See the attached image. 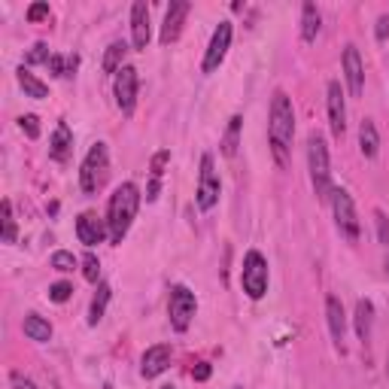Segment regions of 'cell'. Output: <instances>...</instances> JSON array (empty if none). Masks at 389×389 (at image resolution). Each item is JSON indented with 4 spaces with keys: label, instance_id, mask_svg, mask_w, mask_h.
Segmentation results:
<instances>
[{
    "label": "cell",
    "instance_id": "1",
    "mask_svg": "<svg viewBox=\"0 0 389 389\" xmlns=\"http://www.w3.org/2000/svg\"><path fill=\"white\" fill-rule=\"evenodd\" d=\"M268 137H271L277 165H286V155H289V146H292V137H295V110H292V100L283 88H277L271 98Z\"/></svg>",
    "mask_w": 389,
    "mask_h": 389
},
{
    "label": "cell",
    "instance_id": "2",
    "mask_svg": "<svg viewBox=\"0 0 389 389\" xmlns=\"http://www.w3.org/2000/svg\"><path fill=\"white\" fill-rule=\"evenodd\" d=\"M137 207H140V189L134 182H122V186L110 194L107 204V228H110V240L113 244H122L125 234L137 216Z\"/></svg>",
    "mask_w": 389,
    "mask_h": 389
},
{
    "label": "cell",
    "instance_id": "3",
    "mask_svg": "<svg viewBox=\"0 0 389 389\" xmlns=\"http://www.w3.org/2000/svg\"><path fill=\"white\" fill-rule=\"evenodd\" d=\"M307 167H311V182L319 201L331 198V165H328V146L326 137L313 131L307 137Z\"/></svg>",
    "mask_w": 389,
    "mask_h": 389
},
{
    "label": "cell",
    "instance_id": "4",
    "mask_svg": "<svg viewBox=\"0 0 389 389\" xmlns=\"http://www.w3.org/2000/svg\"><path fill=\"white\" fill-rule=\"evenodd\" d=\"M331 213H335V222H338V232L344 234L350 244H356L362 228H359V216H356V204H353L350 192L347 189H331Z\"/></svg>",
    "mask_w": 389,
    "mask_h": 389
},
{
    "label": "cell",
    "instance_id": "5",
    "mask_svg": "<svg viewBox=\"0 0 389 389\" xmlns=\"http://www.w3.org/2000/svg\"><path fill=\"white\" fill-rule=\"evenodd\" d=\"M240 283H244V292L253 301L265 299L268 292V261L259 249H249L244 256V268H240Z\"/></svg>",
    "mask_w": 389,
    "mask_h": 389
},
{
    "label": "cell",
    "instance_id": "6",
    "mask_svg": "<svg viewBox=\"0 0 389 389\" xmlns=\"http://www.w3.org/2000/svg\"><path fill=\"white\" fill-rule=\"evenodd\" d=\"M107 146L104 143H95L85 155L83 167H79V186H83L85 194H95L107 180Z\"/></svg>",
    "mask_w": 389,
    "mask_h": 389
},
{
    "label": "cell",
    "instance_id": "7",
    "mask_svg": "<svg viewBox=\"0 0 389 389\" xmlns=\"http://www.w3.org/2000/svg\"><path fill=\"white\" fill-rule=\"evenodd\" d=\"M194 313H198V299L189 286H174L170 289V301H167V316L174 331H186L192 326Z\"/></svg>",
    "mask_w": 389,
    "mask_h": 389
},
{
    "label": "cell",
    "instance_id": "8",
    "mask_svg": "<svg viewBox=\"0 0 389 389\" xmlns=\"http://www.w3.org/2000/svg\"><path fill=\"white\" fill-rule=\"evenodd\" d=\"M219 192H222V182H219V174H216V167H213V155H204L201 158V177H198V194H194V201H198L201 210H213L216 201H219Z\"/></svg>",
    "mask_w": 389,
    "mask_h": 389
},
{
    "label": "cell",
    "instance_id": "9",
    "mask_svg": "<svg viewBox=\"0 0 389 389\" xmlns=\"http://www.w3.org/2000/svg\"><path fill=\"white\" fill-rule=\"evenodd\" d=\"M228 46H232V21H219L216 31H213V37H210L207 52H204V61H201L204 73L219 71V64L225 61V55H228Z\"/></svg>",
    "mask_w": 389,
    "mask_h": 389
},
{
    "label": "cell",
    "instance_id": "10",
    "mask_svg": "<svg viewBox=\"0 0 389 389\" xmlns=\"http://www.w3.org/2000/svg\"><path fill=\"white\" fill-rule=\"evenodd\" d=\"M137 85H140V79H137V71L131 64H125L122 71L116 73L113 79V95H116V107L125 113V116H131L134 107H137Z\"/></svg>",
    "mask_w": 389,
    "mask_h": 389
},
{
    "label": "cell",
    "instance_id": "11",
    "mask_svg": "<svg viewBox=\"0 0 389 389\" xmlns=\"http://www.w3.org/2000/svg\"><path fill=\"white\" fill-rule=\"evenodd\" d=\"M326 104H328V125H331V134L335 137H344L347 131V107H344V91H341V83L331 79L328 88H326Z\"/></svg>",
    "mask_w": 389,
    "mask_h": 389
},
{
    "label": "cell",
    "instance_id": "12",
    "mask_svg": "<svg viewBox=\"0 0 389 389\" xmlns=\"http://www.w3.org/2000/svg\"><path fill=\"white\" fill-rule=\"evenodd\" d=\"M76 237H79V244H85L88 249L100 244L104 237H110V228H107V219H100L98 213H79V219H76Z\"/></svg>",
    "mask_w": 389,
    "mask_h": 389
},
{
    "label": "cell",
    "instance_id": "13",
    "mask_svg": "<svg viewBox=\"0 0 389 389\" xmlns=\"http://www.w3.org/2000/svg\"><path fill=\"white\" fill-rule=\"evenodd\" d=\"M189 4L186 0H174V4L167 6V16H165V25H162V33H158V40H162V46H170L180 40L182 33V25H186V16H189Z\"/></svg>",
    "mask_w": 389,
    "mask_h": 389
},
{
    "label": "cell",
    "instance_id": "14",
    "mask_svg": "<svg viewBox=\"0 0 389 389\" xmlns=\"http://www.w3.org/2000/svg\"><path fill=\"white\" fill-rule=\"evenodd\" d=\"M344 79H347V88L353 98L362 95L365 88V67H362V55L356 46H347L344 49Z\"/></svg>",
    "mask_w": 389,
    "mask_h": 389
},
{
    "label": "cell",
    "instance_id": "15",
    "mask_svg": "<svg viewBox=\"0 0 389 389\" xmlns=\"http://www.w3.org/2000/svg\"><path fill=\"white\" fill-rule=\"evenodd\" d=\"M152 37V28H150V6L143 0H137L131 6V43L134 49H146Z\"/></svg>",
    "mask_w": 389,
    "mask_h": 389
},
{
    "label": "cell",
    "instance_id": "16",
    "mask_svg": "<svg viewBox=\"0 0 389 389\" xmlns=\"http://www.w3.org/2000/svg\"><path fill=\"white\" fill-rule=\"evenodd\" d=\"M167 365H170V347L155 344L140 356V374L146 377V380H155V377H162L167 371Z\"/></svg>",
    "mask_w": 389,
    "mask_h": 389
},
{
    "label": "cell",
    "instance_id": "17",
    "mask_svg": "<svg viewBox=\"0 0 389 389\" xmlns=\"http://www.w3.org/2000/svg\"><path fill=\"white\" fill-rule=\"evenodd\" d=\"M326 319H328V331L335 338V344H341L347 335V313H344V304H341L338 295H328L326 299Z\"/></svg>",
    "mask_w": 389,
    "mask_h": 389
},
{
    "label": "cell",
    "instance_id": "18",
    "mask_svg": "<svg viewBox=\"0 0 389 389\" xmlns=\"http://www.w3.org/2000/svg\"><path fill=\"white\" fill-rule=\"evenodd\" d=\"M71 150H73V134L64 122H58V128H55L52 140H49V155L55 162H67V158H71Z\"/></svg>",
    "mask_w": 389,
    "mask_h": 389
},
{
    "label": "cell",
    "instance_id": "19",
    "mask_svg": "<svg viewBox=\"0 0 389 389\" xmlns=\"http://www.w3.org/2000/svg\"><path fill=\"white\" fill-rule=\"evenodd\" d=\"M359 150L365 158H377V152H380V134H377V125L371 119H362L359 125Z\"/></svg>",
    "mask_w": 389,
    "mask_h": 389
},
{
    "label": "cell",
    "instance_id": "20",
    "mask_svg": "<svg viewBox=\"0 0 389 389\" xmlns=\"http://www.w3.org/2000/svg\"><path fill=\"white\" fill-rule=\"evenodd\" d=\"M356 335H359V341L362 344H368L371 341V326H374V304L368 301V299H359L356 301Z\"/></svg>",
    "mask_w": 389,
    "mask_h": 389
},
{
    "label": "cell",
    "instance_id": "21",
    "mask_svg": "<svg viewBox=\"0 0 389 389\" xmlns=\"http://www.w3.org/2000/svg\"><path fill=\"white\" fill-rule=\"evenodd\" d=\"M21 328H25V335H28L31 341H37V344H46V341H52V326L46 323L43 316H37V313H28L25 323H21Z\"/></svg>",
    "mask_w": 389,
    "mask_h": 389
},
{
    "label": "cell",
    "instance_id": "22",
    "mask_svg": "<svg viewBox=\"0 0 389 389\" xmlns=\"http://www.w3.org/2000/svg\"><path fill=\"white\" fill-rule=\"evenodd\" d=\"M16 76H19V85L25 88V95H28V98H33V100H43V98H49V85H46V83H40V79L33 76L31 71H25V67H19V71H16Z\"/></svg>",
    "mask_w": 389,
    "mask_h": 389
},
{
    "label": "cell",
    "instance_id": "23",
    "mask_svg": "<svg viewBox=\"0 0 389 389\" xmlns=\"http://www.w3.org/2000/svg\"><path fill=\"white\" fill-rule=\"evenodd\" d=\"M316 33H319V9L316 4H304L301 6V40L313 43Z\"/></svg>",
    "mask_w": 389,
    "mask_h": 389
},
{
    "label": "cell",
    "instance_id": "24",
    "mask_svg": "<svg viewBox=\"0 0 389 389\" xmlns=\"http://www.w3.org/2000/svg\"><path fill=\"white\" fill-rule=\"evenodd\" d=\"M110 295H113V289L107 283H100L98 286V295L91 299V307H88V326H98L100 319H104V311H107V304H110Z\"/></svg>",
    "mask_w": 389,
    "mask_h": 389
},
{
    "label": "cell",
    "instance_id": "25",
    "mask_svg": "<svg viewBox=\"0 0 389 389\" xmlns=\"http://www.w3.org/2000/svg\"><path fill=\"white\" fill-rule=\"evenodd\" d=\"M125 52H128V46H125L122 40H116V43H110L107 46V55H104V73H113L116 76L119 71H122V58H125Z\"/></svg>",
    "mask_w": 389,
    "mask_h": 389
},
{
    "label": "cell",
    "instance_id": "26",
    "mask_svg": "<svg viewBox=\"0 0 389 389\" xmlns=\"http://www.w3.org/2000/svg\"><path fill=\"white\" fill-rule=\"evenodd\" d=\"M240 125H244V116H232L228 119V131H225V140H222V152L232 158L237 152V143H240Z\"/></svg>",
    "mask_w": 389,
    "mask_h": 389
},
{
    "label": "cell",
    "instance_id": "27",
    "mask_svg": "<svg viewBox=\"0 0 389 389\" xmlns=\"http://www.w3.org/2000/svg\"><path fill=\"white\" fill-rule=\"evenodd\" d=\"M49 265H52L55 271H61V274H71V271L76 268V256L67 253V249H58V253H52Z\"/></svg>",
    "mask_w": 389,
    "mask_h": 389
},
{
    "label": "cell",
    "instance_id": "28",
    "mask_svg": "<svg viewBox=\"0 0 389 389\" xmlns=\"http://www.w3.org/2000/svg\"><path fill=\"white\" fill-rule=\"evenodd\" d=\"M4 244H16V219L9 201H4Z\"/></svg>",
    "mask_w": 389,
    "mask_h": 389
},
{
    "label": "cell",
    "instance_id": "29",
    "mask_svg": "<svg viewBox=\"0 0 389 389\" xmlns=\"http://www.w3.org/2000/svg\"><path fill=\"white\" fill-rule=\"evenodd\" d=\"M83 277H85L88 283H98V277H100V261H98L95 253H85V259H83Z\"/></svg>",
    "mask_w": 389,
    "mask_h": 389
},
{
    "label": "cell",
    "instance_id": "30",
    "mask_svg": "<svg viewBox=\"0 0 389 389\" xmlns=\"http://www.w3.org/2000/svg\"><path fill=\"white\" fill-rule=\"evenodd\" d=\"M49 58H52V55H49V46H46V43H33L25 61H28V64H49Z\"/></svg>",
    "mask_w": 389,
    "mask_h": 389
},
{
    "label": "cell",
    "instance_id": "31",
    "mask_svg": "<svg viewBox=\"0 0 389 389\" xmlns=\"http://www.w3.org/2000/svg\"><path fill=\"white\" fill-rule=\"evenodd\" d=\"M71 295H73V286H71V283H64V280L49 286V299H52L55 304H64L67 299H71Z\"/></svg>",
    "mask_w": 389,
    "mask_h": 389
},
{
    "label": "cell",
    "instance_id": "32",
    "mask_svg": "<svg viewBox=\"0 0 389 389\" xmlns=\"http://www.w3.org/2000/svg\"><path fill=\"white\" fill-rule=\"evenodd\" d=\"M46 67H49L52 76H71V58H64V55H52Z\"/></svg>",
    "mask_w": 389,
    "mask_h": 389
},
{
    "label": "cell",
    "instance_id": "33",
    "mask_svg": "<svg viewBox=\"0 0 389 389\" xmlns=\"http://www.w3.org/2000/svg\"><path fill=\"white\" fill-rule=\"evenodd\" d=\"M374 225H377V240L389 247V219L383 210H374Z\"/></svg>",
    "mask_w": 389,
    "mask_h": 389
},
{
    "label": "cell",
    "instance_id": "34",
    "mask_svg": "<svg viewBox=\"0 0 389 389\" xmlns=\"http://www.w3.org/2000/svg\"><path fill=\"white\" fill-rule=\"evenodd\" d=\"M19 128L25 131V134L31 137V140H37V137H40V119H37V116H31V113H28V116H21V119H19Z\"/></svg>",
    "mask_w": 389,
    "mask_h": 389
},
{
    "label": "cell",
    "instance_id": "35",
    "mask_svg": "<svg viewBox=\"0 0 389 389\" xmlns=\"http://www.w3.org/2000/svg\"><path fill=\"white\" fill-rule=\"evenodd\" d=\"M49 19V4H31L28 6V21L31 25H37V21Z\"/></svg>",
    "mask_w": 389,
    "mask_h": 389
},
{
    "label": "cell",
    "instance_id": "36",
    "mask_svg": "<svg viewBox=\"0 0 389 389\" xmlns=\"http://www.w3.org/2000/svg\"><path fill=\"white\" fill-rule=\"evenodd\" d=\"M167 162H170V152H167V150H162V152H158V155L152 158V177H162Z\"/></svg>",
    "mask_w": 389,
    "mask_h": 389
},
{
    "label": "cell",
    "instance_id": "37",
    "mask_svg": "<svg viewBox=\"0 0 389 389\" xmlns=\"http://www.w3.org/2000/svg\"><path fill=\"white\" fill-rule=\"evenodd\" d=\"M9 380H13V389H37V386H33V380H28L21 371H13V374H9Z\"/></svg>",
    "mask_w": 389,
    "mask_h": 389
},
{
    "label": "cell",
    "instance_id": "38",
    "mask_svg": "<svg viewBox=\"0 0 389 389\" xmlns=\"http://www.w3.org/2000/svg\"><path fill=\"white\" fill-rule=\"evenodd\" d=\"M374 37H377V40H380V43H383V40L389 37V16H380V19H377V28H374Z\"/></svg>",
    "mask_w": 389,
    "mask_h": 389
},
{
    "label": "cell",
    "instance_id": "39",
    "mask_svg": "<svg viewBox=\"0 0 389 389\" xmlns=\"http://www.w3.org/2000/svg\"><path fill=\"white\" fill-rule=\"evenodd\" d=\"M192 377H194V380H201V383L210 380V365H207V362H198V368L192 371Z\"/></svg>",
    "mask_w": 389,
    "mask_h": 389
},
{
    "label": "cell",
    "instance_id": "40",
    "mask_svg": "<svg viewBox=\"0 0 389 389\" xmlns=\"http://www.w3.org/2000/svg\"><path fill=\"white\" fill-rule=\"evenodd\" d=\"M158 189H162V182H158V177H152L150 189H146V201H155L158 198Z\"/></svg>",
    "mask_w": 389,
    "mask_h": 389
},
{
    "label": "cell",
    "instance_id": "41",
    "mask_svg": "<svg viewBox=\"0 0 389 389\" xmlns=\"http://www.w3.org/2000/svg\"><path fill=\"white\" fill-rule=\"evenodd\" d=\"M162 389H177V386H174V383H165V386H162Z\"/></svg>",
    "mask_w": 389,
    "mask_h": 389
},
{
    "label": "cell",
    "instance_id": "42",
    "mask_svg": "<svg viewBox=\"0 0 389 389\" xmlns=\"http://www.w3.org/2000/svg\"><path fill=\"white\" fill-rule=\"evenodd\" d=\"M386 377H389V359H386Z\"/></svg>",
    "mask_w": 389,
    "mask_h": 389
},
{
    "label": "cell",
    "instance_id": "43",
    "mask_svg": "<svg viewBox=\"0 0 389 389\" xmlns=\"http://www.w3.org/2000/svg\"><path fill=\"white\" fill-rule=\"evenodd\" d=\"M386 274H389V259H386Z\"/></svg>",
    "mask_w": 389,
    "mask_h": 389
},
{
    "label": "cell",
    "instance_id": "44",
    "mask_svg": "<svg viewBox=\"0 0 389 389\" xmlns=\"http://www.w3.org/2000/svg\"><path fill=\"white\" fill-rule=\"evenodd\" d=\"M232 389H244V386H232Z\"/></svg>",
    "mask_w": 389,
    "mask_h": 389
}]
</instances>
